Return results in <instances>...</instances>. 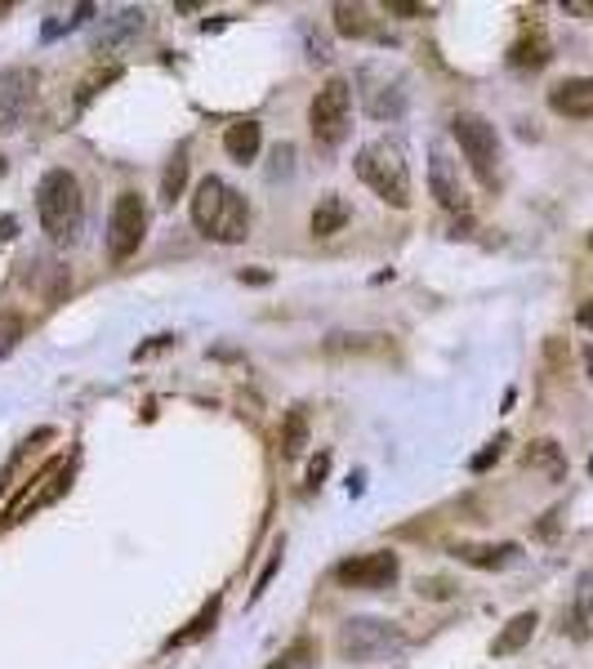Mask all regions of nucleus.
<instances>
[{"mask_svg": "<svg viewBox=\"0 0 593 669\" xmlns=\"http://www.w3.org/2000/svg\"><path fill=\"white\" fill-rule=\"evenodd\" d=\"M335 27H340L344 36H366V19H362V10H353V5H335Z\"/></svg>", "mask_w": 593, "mask_h": 669, "instance_id": "nucleus-24", "label": "nucleus"}, {"mask_svg": "<svg viewBox=\"0 0 593 669\" xmlns=\"http://www.w3.org/2000/svg\"><path fill=\"white\" fill-rule=\"evenodd\" d=\"M407 638L398 625H388V621H349L340 630V651L349 660H384L388 651H398Z\"/></svg>", "mask_w": 593, "mask_h": 669, "instance_id": "nucleus-7", "label": "nucleus"}, {"mask_svg": "<svg viewBox=\"0 0 593 669\" xmlns=\"http://www.w3.org/2000/svg\"><path fill=\"white\" fill-rule=\"evenodd\" d=\"M36 215L54 241H72L85 219V196L72 170H49L36 188Z\"/></svg>", "mask_w": 593, "mask_h": 669, "instance_id": "nucleus-2", "label": "nucleus"}, {"mask_svg": "<svg viewBox=\"0 0 593 669\" xmlns=\"http://www.w3.org/2000/svg\"><path fill=\"white\" fill-rule=\"evenodd\" d=\"M62 491H68V464H62V460H49V464H45V487H41L36 496H23V500L10 509V522H19V518H27L32 509H41V504L58 500Z\"/></svg>", "mask_w": 593, "mask_h": 669, "instance_id": "nucleus-12", "label": "nucleus"}, {"mask_svg": "<svg viewBox=\"0 0 593 669\" xmlns=\"http://www.w3.org/2000/svg\"><path fill=\"white\" fill-rule=\"evenodd\" d=\"M148 237V206L139 192H121L112 201V215H107V254L121 263L129 259Z\"/></svg>", "mask_w": 593, "mask_h": 669, "instance_id": "nucleus-6", "label": "nucleus"}, {"mask_svg": "<svg viewBox=\"0 0 593 669\" xmlns=\"http://www.w3.org/2000/svg\"><path fill=\"white\" fill-rule=\"evenodd\" d=\"M36 72H5L0 77V129H19L27 103H32Z\"/></svg>", "mask_w": 593, "mask_h": 669, "instance_id": "nucleus-9", "label": "nucleus"}, {"mask_svg": "<svg viewBox=\"0 0 593 669\" xmlns=\"http://www.w3.org/2000/svg\"><path fill=\"white\" fill-rule=\"evenodd\" d=\"M509 63H513V67H545V63H549V41H545V32H526V36L509 49Z\"/></svg>", "mask_w": 593, "mask_h": 669, "instance_id": "nucleus-19", "label": "nucleus"}, {"mask_svg": "<svg viewBox=\"0 0 593 669\" xmlns=\"http://www.w3.org/2000/svg\"><path fill=\"white\" fill-rule=\"evenodd\" d=\"M526 464H532V468H540V474H545L549 483H562V478H567V460H562V446H558V442H549V438H540V442H532V446H526Z\"/></svg>", "mask_w": 593, "mask_h": 669, "instance_id": "nucleus-16", "label": "nucleus"}, {"mask_svg": "<svg viewBox=\"0 0 593 669\" xmlns=\"http://www.w3.org/2000/svg\"><path fill=\"white\" fill-rule=\"evenodd\" d=\"M584 366H589V379H593V344L584 349Z\"/></svg>", "mask_w": 593, "mask_h": 669, "instance_id": "nucleus-32", "label": "nucleus"}, {"mask_svg": "<svg viewBox=\"0 0 593 669\" xmlns=\"http://www.w3.org/2000/svg\"><path fill=\"white\" fill-rule=\"evenodd\" d=\"M357 174L375 196L388 201V206H398V211L411 206V170L392 144H366L357 152Z\"/></svg>", "mask_w": 593, "mask_h": 669, "instance_id": "nucleus-3", "label": "nucleus"}, {"mask_svg": "<svg viewBox=\"0 0 593 669\" xmlns=\"http://www.w3.org/2000/svg\"><path fill=\"white\" fill-rule=\"evenodd\" d=\"M589 250H593V237H589Z\"/></svg>", "mask_w": 593, "mask_h": 669, "instance_id": "nucleus-34", "label": "nucleus"}, {"mask_svg": "<svg viewBox=\"0 0 593 669\" xmlns=\"http://www.w3.org/2000/svg\"><path fill=\"white\" fill-rule=\"evenodd\" d=\"M429 188H433V196L442 201L446 211H465L469 206V196H465V188H459L455 166L442 152H433V161H429Z\"/></svg>", "mask_w": 593, "mask_h": 669, "instance_id": "nucleus-11", "label": "nucleus"}, {"mask_svg": "<svg viewBox=\"0 0 593 669\" xmlns=\"http://www.w3.org/2000/svg\"><path fill=\"white\" fill-rule=\"evenodd\" d=\"M215 616H219V598H210V602H206V608H202V612H196V621H192L187 630H179V634H174V638H170L166 647H183V643H192V638H202V634H206V630L215 625Z\"/></svg>", "mask_w": 593, "mask_h": 669, "instance_id": "nucleus-21", "label": "nucleus"}, {"mask_svg": "<svg viewBox=\"0 0 593 669\" xmlns=\"http://www.w3.org/2000/svg\"><path fill=\"white\" fill-rule=\"evenodd\" d=\"M398 571H402V563H398V554H357V558H349V563H340L335 567V580L340 585H349V589H388L392 580H398Z\"/></svg>", "mask_w": 593, "mask_h": 669, "instance_id": "nucleus-8", "label": "nucleus"}, {"mask_svg": "<svg viewBox=\"0 0 593 669\" xmlns=\"http://www.w3.org/2000/svg\"><path fill=\"white\" fill-rule=\"evenodd\" d=\"M562 630H567V638H575V643H589V638H593V598H589V593H575L571 612L562 616Z\"/></svg>", "mask_w": 593, "mask_h": 669, "instance_id": "nucleus-18", "label": "nucleus"}, {"mask_svg": "<svg viewBox=\"0 0 593 669\" xmlns=\"http://www.w3.org/2000/svg\"><path fill=\"white\" fill-rule=\"evenodd\" d=\"M326 464H331V455H317V460H312V468H308V483H312V487L326 478Z\"/></svg>", "mask_w": 593, "mask_h": 669, "instance_id": "nucleus-29", "label": "nucleus"}, {"mask_svg": "<svg viewBox=\"0 0 593 669\" xmlns=\"http://www.w3.org/2000/svg\"><path fill=\"white\" fill-rule=\"evenodd\" d=\"M349 112H353V94H349V81H326L308 107V125H312V139L335 148L344 134H349Z\"/></svg>", "mask_w": 593, "mask_h": 669, "instance_id": "nucleus-5", "label": "nucleus"}, {"mask_svg": "<svg viewBox=\"0 0 593 669\" xmlns=\"http://www.w3.org/2000/svg\"><path fill=\"white\" fill-rule=\"evenodd\" d=\"M451 134L459 152H465V161L474 166V174L482 183H495V170H500V139H495V125L487 116H474V112H459L451 121Z\"/></svg>", "mask_w": 593, "mask_h": 669, "instance_id": "nucleus-4", "label": "nucleus"}, {"mask_svg": "<svg viewBox=\"0 0 593 669\" xmlns=\"http://www.w3.org/2000/svg\"><path fill=\"white\" fill-rule=\"evenodd\" d=\"M536 625H540V616L536 612H517L500 634H495V643H491V651L495 656H513V651H522L526 643H532V634H536Z\"/></svg>", "mask_w": 593, "mask_h": 669, "instance_id": "nucleus-14", "label": "nucleus"}, {"mask_svg": "<svg viewBox=\"0 0 593 669\" xmlns=\"http://www.w3.org/2000/svg\"><path fill=\"white\" fill-rule=\"evenodd\" d=\"M259 144H263L259 121H237V125H228V134H224V152H228L232 161H241V166L259 157Z\"/></svg>", "mask_w": 593, "mask_h": 669, "instance_id": "nucleus-13", "label": "nucleus"}, {"mask_svg": "<svg viewBox=\"0 0 593 669\" xmlns=\"http://www.w3.org/2000/svg\"><path fill=\"white\" fill-rule=\"evenodd\" d=\"M549 107L558 116H571V121H589L593 116V77H571L562 86L549 90Z\"/></svg>", "mask_w": 593, "mask_h": 669, "instance_id": "nucleus-10", "label": "nucleus"}, {"mask_svg": "<svg viewBox=\"0 0 593 669\" xmlns=\"http://www.w3.org/2000/svg\"><path fill=\"white\" fill-rule=\"evenodd\" d=\"M580 593H589V598H593V567L580 576Z\"/></svg>", "mask_w": 593, "mask_h": 669, "instance_id": "nucleus-31", "label": "nucleus"}, {"mask_svg": "<svg viewBox=\"0 0 593 669\" xmlns=\"http://www.w3.org/2000/svg\"><path fill=\"white\" fill-rule=\"evenodd\" d=\"M455 554H459V563H469V567L495 571V567H509L517 558V545H459Z\"/></svg>", "mask_w": 593, "mask_h": 669, "instance_id": "nucleus-17", "label": "nucleus"}, {"mask_svg": "<svg viewBox=\"0 0 593 669\" xmlns=\"http://www.w3.org/2000/svg\"><path fill=\"white\" fill-rule=\"evenodd\" d=\"M183 183H187V161L174 157V161L166 166V179H161V201H170V206H174V196L183 192Z\"/></svg>", "mask_w": 593, "mask_h": 669, "instance_id": "nucleus-22", "label": "nucleus"}, {"mask_svg": "<svg viewBox=\"0 0 593 669\" xmlns=\"http://www.w3.org/2000/svg\"><path fill=\"white\" fill-rule=\"evenodd\" d=\"M575 321H580L584 330H593V299H584V304L575 308Z\"/></svg>", "mask_w": 593, "mask_h": 669, "instance_id": "nucleus-30", "label": "nucleus"}, {"mask_svg": "<svg viewBox=\"0 0 593 669\" xmlns=\"http://www.w3.org/2000/svg\"><path fill=\"white\" fill-rule=\"evenodd\" d=\"M589 468H593V460H589Z\"/></svg>", "mask_w": 593, "mask_h": 669, "instance_id": "nucleus-35", "label": "nucleus"}, {"mask_svg": "<svg viewBox=\"0 0 593 669\" xmlns=\"http://www.w3.org/2000/svg\"><path fill=\"white\" fill-rule=\"evenodd\" d=\"M504 442H509V438L500 433L495 442H487V451H482V455H474V474H482V468H491V460H500V451H504Z\"/></svg>", "mask_w": 593, "mask_h": 669, "instance_id": "nucleus-26", "label": "nucleus"}, {"mask_svg": "<svg viewBox=\"0 0 593 669\" xmlns=\"http://www.w3.org/2000/svg\"><path fill=\"white\" fill-rule=\"evenodd\" d=\"M5 170H10V166H5V157H0V174H5Z\"/></svg>", "mask_w": 593, "mask_h": 669, "instance_id": "nucleus-33", "label": "nucleus"}, {"mask_svg": "<svg viewBox=\"0 0 593 669\" xmlns=\"http://www.w3.org/2000/svg\"><path fill=\"white\" fill-rule=\"evenodd\" d=\"M349 224V206H344V196H321L317 201V211H312V219H308V228H312V237H335L340 228Z\"/></svg>", "mask_w": 593, "mask_h": 669, "instance_id": "nucleus-15", "label": "nucleus"}, {"mask_svg": "<svg viewBox=\"0 0 593 669\" xmlns=\"http://www.w3.org/2000/svg\"><path fill=\"white\" fill-rule=\"evenodd\" d=\"M312 651H317V647H312L308 638H299V643H295V647H290L273 669H308V665H312Z\"/></svg>", "mask_w": 593, "mask_h": 669, "instance_id": "nucleus-25", "label": "nucleus"}, {"mask_svg": "<svg viewBox=\"0 0 593 669\" xmlns=\"http://www.w3.org/2000/svg\"><path fill=\"white\" fill-rule=\"evenodd\" d=\"M192 224L202 228L210 241L232 246V241H246V233H250V206H246V196L237 188H228L224 179L206 174L192 192Z\"/></svg>", "mask_w": 593, "mask_h": 669, "instance_id": "nucleus-1", "label": "nucleus"}, {"mask_svg": "<svg viewBox=\"0 0 593 669\" xmlns=\"http://www.w3.org/2000/svg\"><path fill=\"white\" fill-rule=\"evenodd\" d=\"M388 14H407V19H415V14H424V5H411V0H388Z\"/></svg>", "mask_w": 593, "mask_h": 669, "instance_id": "nucleus-28", "label": "nucleus"}, {"mask_svg": "<svg viewBox=\"0 0 593 669\" xmlns=\"http://www.w3.org/2000/svg\"><path fill=\"white\" fill-rule=\"evenodd\" d=\"M277 567H282V541H277V549H273L269 567H263V571H259V580H254V598H259L263 589H269V580H273V571H277Z\"/></svg>", "mask_w": 593, "mask_h": 669, "instance_id": "nucleus-27", "label": "nucleus"}, {"mask_svg": "<svg viewBox=\"0 0 593 669\" xmlns=\"http://www.w3.org/2000/svg\"><path fill=\"white\" fill-rule=\"evenodd\" d=\"M23 340V317L19 313H0V358Z\"/></svg>", "mask_w": 593, "mask_h": 669, "instance_id": "nucleus-23", "label": "nucleus"}, {"mask_svg": "<svg viewBox=\"0 0 593 669\" xmlns=\"http://www.w3.org/2000/svg\"><path fill=\"white\" fill-rule=\"evenodd\" d=\"M308 446V416L304 411H286L282 420V460H299Z\"/></svg>", "mask_w": 593, "mask_h": 669, "instance_id": "nucleus-20", "label": "nucleus"}]
</instances>
